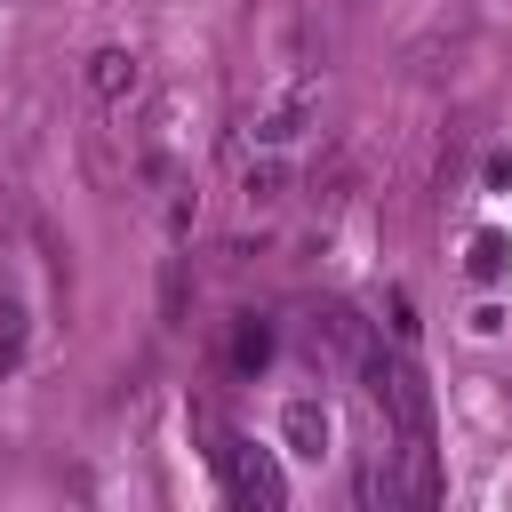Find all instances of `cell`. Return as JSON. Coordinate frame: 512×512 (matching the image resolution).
I'll list each match as a JSON object with an SVG mask.
<instances>
[{
    "label": "cell",
    "mask_w": 512,
    "mask_h": 512,
    "mask_svg": "<svg viewBox=\"0 0 512 512\" xmlns=\"http://www.w3.org/2000/svg\"><path fill=\"white\" fill-rule=\"evenodd\" d=\"M184 304H192V264H184V256H168V272H160V320H168V328H184Z\"/></svg>",
    "instance_id": "obj_6"
},
{
    "label": "cell",
    "mask_w": 512,
    "mask_h": 512,
    "mask_svg": "<svg viewBox=\"0 0 512 512\" xmlns=\"http://www.w3.org/2000/svg\"><path fill=\"white\" fill-rule=\"evenodd\" d=\"M264 352H272V328H264V320H240V336H232V360H240V368H256Z\"/></svg>",
    "instance_id": "obj_8"
},
{
    "label": "cell",
    "mask_w": 512,
    "mask_h": 512,
    "mask_svg": "<svg viewBox=\"0 0 512 512\" xmlns=\"http://www.w3.org/2000/svg\"><path fill=\"white\" fill-rule=\"evenodd\" d=\"M304 112H312V88L296 80V88H288V96H280V104H272V112L256 120V136H264V144H288V136L304 128Z\"/></svg>",
    "instance_id": "obj_5"
},
{
    "label": "cell",
    "mask_w": 512,
    "mask_h": 512,
    "mask_svg": "<svg viewBox=\"0 0 512 512\" xmlns=\"http://www.w3.org/2000/svg\"><path fill=\"white\" fill-rule=\"evenodd\" d=\"M496 264H504V240H480V248H472V272H480V280H496Z\"/></svg>",
    "instance_id": "obj_10"
},
{
    "label": "cell",
    "mask_w": 512,
    "mask_h": 512,
    "mask_svg": "<svg viewBox=\"0 0 512 512\" xmlns=\"http://www.w3.org/2000/svg\"><path fill=\"white\" fill-rule=\"evenodd\" d=\"M280 184H288V176H280L272 160H264V168H248V200H280Z\"/></svg>",
    "instance_id": "obj_9"
},
{
    "label": "cell",
    "mask_w": 512,
    "mask_h": 512,
    "mask_svg": "<svg viewBox=\"0 0 512 512\" xmlns=\"http://www.w3.org/2000/svg\"><path fill=\"white\" fill-rule=\"evenodd\" d=\"M312 360H336V368H352L360 360V344H368V320L352 312V304H328V312H312Z\"/></svg>",
    "instance_id": "obj_2"
},
{
    "label": "cell",
    "mask_w": 512,
    "mask_h": 512,
    "mask_svg": "<svg viewBox=\"0 0 512 512\" xmlns=\"http://www.w3.org/2000/svg\"><path fill=\"white\" fill-rule=\"evenodd\" d=\"M136 80H144V64H136L128 48H96V56H88V96H96V104H128Z\"/></svg>",
    "instance_id": "obj_3"
},
{
    "label": "cell",
    "mask_w": 512,
    "mask_h": 512,
    "mask_svg": "<svg viewBox=\"0 0 512 512\" xmlns=\"http://www.w3.org/2000/svg\"><path fill=\"white\" fill-rule=\"evenodd\" d=\"M208 456H216V472H224V488H232L240 504L280 512V496H288V488H280V464H272L264 448H248L240 432H216V448H208Z\"/></svg>",
    "instance_id": "obj_1"
},
{
    "label": "cell",
    "mask_w": 512,
    "mask_h": 512,
    "mask_svg": "<svg viewBox=\"0 0 512 512\" xmlns=\"http://www.w3.org/2000/svg\"><path fill=\"white\" fill-rule=\"evenodd\" d=\"M280 432H288L296 456H320V448H328V408H320V400H288V408H280Z\"/></svg>",
    "instance_id": "obj_4"
},
{
    "label": "cell",
    "mask_w": 512,
    "mask_h": 512,
    "mask_svg": "<svg viewBox=\"0 0 512 512\" xmlns=\"http://www.w3.org/2000/svg\"><path fill=\"white\" fill-rule=\"evenodd\" d=\"M24 360V304H0V376Z\"/></svg>",
    "instance_id": "obj_7"
}]
</instances>
